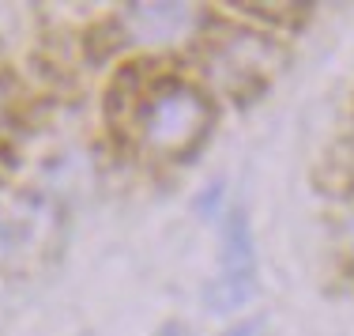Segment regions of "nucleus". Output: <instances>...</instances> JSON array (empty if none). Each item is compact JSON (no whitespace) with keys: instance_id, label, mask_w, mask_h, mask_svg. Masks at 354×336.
I'll use <instances>...</instances> for the list:
<instances>
[{"instance_id":"obj_1","label":"nucleus","mask_w":354,"mask_h":336,"mask_svg":"<svg viewBox=\"0 0 354 336\" xmlns=\"http://www.w3.org/2000/svg\"><path fill=\"white\" fill-rule=\"evenodd\" d=\"M215 125V106L196 83L166 76L132 95V136L140 148L166 163L196 155Z\"/></svg>"},{"instance_id":"obj_2","label":"nucleus","mask_w":354,"mask_h":336,"mask_svg":"<svg viewBox=\"0 0 354 336\" xmlns=\"http://www.w3.org/2000/svg\"><path fill=\"white\" fill-rule=\"evenodd\" d=\"M279 64V49L272 38L249 35V30H226L207 42L204 69L207 76L234 98H245L268 83V76Z\"/></svg>"},{"instance_id":"obj_3","label":"nucleus","mask_w":354,"mask_h":336,"mask_svg":"<svg viewBox=\"0 0 354 336\" xmlns=\"http://www.w3.org/2000/svg\"><path fill=\"white\" fill-rule=\"evenodd\" d=\"M257 295V242L249 215L234 208L223 223V272L204 288V306L212 314H234Z\"/></svg>"},{"instance_id":"obj_4","label":"nucleus","mask_w":354,"mask_h":336,"mask_svg":"<svg viewBox=\"0 0 354 336\" xmlns=\"http://www.w3.org/2000/svg\"><path fill=\"white\" fill-rule=\"evenodd\" d=\"M57 231V215L49 200L35 193H0V268L30 261L49 249Z\"/></svg>"},{"instance_id":"obj_5","label":"nucleus","mask_w":354,"mask_h":336,"mask_svg":"<svg viewBox=\"0 0 354 336\" xmlns=\"http://www.w3.org/2000/svg\"><path fill=\"white\" fill-rule=\"evenodd\" d=\"M192 23L189 4H129L121 12L124 38L132 42H170Z\"/></svg>"},{"instance_id":"obj_6","label":"nucleus","mask_w":354,"mask_h":336,"mask_svg":"<svg viewBox=\"0 0 354 336\" xmlns=\"http://www.w3.org/2000/svg\"><path fill=\"white\" fill-rule=\"evenodd\" d=\"M264 333V317H249V321L234 325V329H226L223 336H260Z\"/></svg>"},{"instance_id":"obj_7","label":"nucleus","mask_w":354,"mask_h":336,"mask_svg":"<svg viewBox=\"0 0 354 336\" xmlns=\"http://www.w3.org/2000/svg\"><path fill=\"white\" fill-rule=\"evenodd\" d=\"M8 110H12V98H8V83L0 80V132H4V125H8Z\"/></svg>"},{"instance_id":"obj_8","label":"nucleus","mask_w":354,"mask_h":336,"mask_svg":"<svg viewBox=\"0 0 354 336\" xmlns=\"http://www.w3.org/2000/svg\"><path fill=\"white\" fill-rule=\"evenodd\" d=\"M155 336H189V333H185V325H177V321H166V325H162V329H158Z\"/></svg>"}]
</instances>
